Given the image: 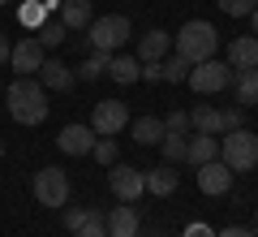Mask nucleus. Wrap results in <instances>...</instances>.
<instances>
[{
    "instance_id": "58836bf2",
    "label": "nucleus",
    "mask_w": 258,
    "mask_h": 237,
    "mask_svg": "<svg viewBox=\"0 0 258 237\" xmlns=\"http://www.w3.org/2000/svg\"><path fill=\"white\" fill-rule=\"evenodd\" d=\"M249 228H254V237H258V211H254V220H249Z\"/></svg>"
},
{
    "instance_id": "423d86ee",
    "label": "nucleus",
    "mask_w": 258,
    "mask_h": 237,
    "mask_svg": "<svg viewBox=\"0 0 258 237\" xmlns=\"http://www.w3.org/2000/svg\"><path fill=\"white\" fill-rule=\"evenodd\" d=\"M35 199L43 203V207H69V177L60 173V168H39L35 173Z\"/></svg>"
},
{
    "instance_id": "bb28decb",
    "label": "nucleus",
    "mask_w": 258,
    "mask_h": 237,
    "mask_svg": "<svg viewBox=\"0 0 258 237\" xmlns=\"http://www.w3.org/2000/svg\"><path fill=\"white\" fill-rule=\"evenodd\" d=\"M189 69L194 65L185 61V56H164V82H189Z\"/></svg>"
},
{
    "instance_id": "473e14b6",
    "label": "nucleus",
    "mask_w": 258,
    "mask_h": 237,
    "mask_svg": "<svg viewBox=\"0 0 258 237\" xmlns=\"http://www.w3.org/2000/svg\"><path fill=\"white\" fill-rule=\"evenodd\" d=\"M220 121H224V134L245 125V108H220Z\"/></svg>"
},
{
    "instance_id": "ea45409f",
    "label": "nucleus",
    "mask_w": 258,
    "mask_h": 237,
    "mask_svg": "<svg viewBox=\"0 0 258 237\" xmlns=\"http://www.w3.org/2000/svg\"><path fill=\"white\" fill-rule=\"evenodd\" d=\"M47 5H56V9H60V0H47Z\"/></svg>"
},
{
    "instance_id": "4c0bfd02",
    "label": "nucleus",
    "mask_w": 258,
    "mask_h": 237,
    "mask_svg": "<svg viewBox=\"0 0 258 237\" xmlns=\"http://www.w3.org/2000/svg\"><path fill=\"white\" fill-rule=\"evenodd\" d=\"M249 26H254V35H258V9H254V13H249Z\"/></svg>"
},
{
    "instance_id": "cd10ccee",
    "label": "nucleus",
    "mask_w": 258,
    "mask_h": 237,
    "mask_svg": "<svg viewBox=\"0 0 258 237\" xmlns=\"http://www.w3.org/2000/svg\"><path fill=\"white\" fill-rule=\"evenodd\" d=\"M91 155L99 160V164L112 168V164L120 160V147H116V138H95V151H91Z\"/></svg>"
},
{
    "instance_id": "c756f323",
    "label": "nucleus",
    "mask_w": 258,
    "mask_h": 237,
    "mask_svg": "<svg viewBox=\"0 0 258 237\" xmlns=\"http://www.w3.org/2000/svg\"><path fill=\"white\" fill-rule=\"evenodd\" d=\"M74 237H112V233H108V220H103L99 211H91V220H86V224L78 228Z\"/></svg>"
},
{
    "instance_id": "79ce46f5",
    "label": "nucleus",
    "mask_w": 258,
    "mask_h": 237,
    "mask_svg": "<svg viewBox=\"0 0 258 237\" xmlns=\"http://www.w3.org/2000/svg\"><path fill=\"white\" fill-rule=\"evenodd\" d=\"M0 5H13V0H0Z\"/></svg>"
},
{
    "instance_id": "9d476101",
    "label": "nucleus",
    "mask_w": 258,
    "mask_h": 237,
    "mask_svg": "<svg viewBox=\"0 0 258 237\" xmlns=\"http://www.w3.org/2000/svg\"><path fill=\"white\" fill-rule=\"evenodd\" d=\"M232 168L224 164V160H211V164H198V190L203 194H211V199H220V194H228L232 190Z\"/></svg>"
},
{
    "instance_id": "4be33fe9",
    "label": "nucleus",
    "mask_w": 258,
    "mask_h": 237,
    "mask_svg": "<svg viewBox=\"0 0 258 237\" xmlns=\"http://www.w3.org/2000/svg\"><path fill=\"white\" fill-rule=\"evenodd\" d=\"M189 125L198 129V134H224V121H220V108H211V104H198V108L189 112Z\"/></svg>"
},
{
    "instance_id": "ddd939ff",
    "label": "nucleus",
    "mask_w": 258,
    "mask_h": 237,
    "mask_svg": "<svg viewBox=\"0 0 258 237\" xmlns=\"http://www.w3.org/2000/svg\"><path fill=\"white\" fill-rule=\"evenodd\" d=\"M138 56L142 65L147 61H164V56H172V35H168V30H147V35L138 39Z\"/></svg>"
},
{
    "instance_id": "0eeeda50",
    "label": "nucleus",
    "mask_w": 258,
    "mask_h": 237,
    "mask_svg": "<svg viewBox=\"0 0 258 237\" xmlns=\"http://www.w3.org/2000/svg\"><path fill=\"white\" fill-rule=\"evenodd\" d=\"M129 125V108L120 100H99L95 104V112H91V129L99 138H116L120 129Z\"/></svg>"
},
{
    "instance_id": "20e7f679",
    "label": "nucleus",
    "mask_w": 258,
    "mask_h": 237,
    "mask_svg": "<svg viewBox=\"0 0 258 237\" xmlns=\"http://www.w3.org/2000/svg\"><path fill=\"white\" fill-rule=\"evenodd\" d=\"M129 18L125 13H108V18H95L91 26H86V39H91V52H116V48L129 43Z\"/></svg>"
},
{
    "instance_id": "412c9836",
    "label": "nucleus",
    "mask_w": 258,
    "mask_h": 237,
    "mask_svg": "<svg viewBox=\"0 0 258 237\" xmlns=\"http://www.w3.org/2000/svg\"><path fill=\"white\" fill-rule=\"evenodd\" d=\"M232 91H237V104H258V69H232Z\"/></svg>"
},
{
    "instance_id": "a19ab883",
    "label": "nucleus",
    "mask_w": 258,
    "mask_h": 237,
    "mask_svg": "<svg viewBox=\"0 0 258 237\" xmlns=\"http://www.w3.org/2000/svg\"><path fill=\"white\" fill-rule=\"evenodd\" d=\"M0 160H5V143H0Z\"/></svg>"
},
{
    "instance_id": "6ab92c4d",
    "label": "nucleus",
    "mask_w": 258,
    "mask_h": 237,
    "mask_svg": "<svg viewBox=\"0 0 258 237\" xmlns=\"http://www.w3.org/2000/svg\"><path fill=\"white\" fill-rule=\"evenodd\" d=\"M108 78H112V82H120V86H134L142 78V61H138V56H112Z\"/></svg>"
},
{
    "instance_id": "c9c22d12",
    "label": "nucleus",
    "mask_w": 258,
    "mask_h": 237,
    "mask_svg": "<svg viewBox=\"0 0 258 237\" xmlns=\"http://www.w3.org/2000/svg\"><path fill=\"white\" fill-rule=\"evenodd\" d=\"M9 52H13V43H9V35L0 30V65H9Z\"/></svg>"
},
{
    "instance_id": "4468645a",
    "label": "nucleus",
    "mask_w": 258,
    "mask_h": 237,
    "mask_svg": "<svg viewBox=\"0 0 258 237\" xmlns=\"http://www.w3.org/2000/svg\"><path fill=\"white\" fill-rule=\"evenodd\" d=\"M228 65L232 69H258V35H241L228 43Z\"/></svg>"
},
{
    "instance_id": "c85d7f7f",
    "label": "nucleus",
    "mask_w": 258,
    "mask_h": 237,
    "mask_svg": "<svg viewBox=\"0 0 258 237\" xmlns=\"http://www.w3.org/2000/svg\"><path fill=\"white\" fill-rule=\"evenodd\" d=\"M220 5V13H228V18H249V13L258 9V0H215Z\"/></svg>"
},
{
    "instance_id": "f704fd0d",
    "label": "nucleus",
    "mask_w": 258,
    "mask_h": 237,
    "mask_svg": "<svg viewBox=\"0 0 258 237\" xmlns=\"http://www.w3.org/2000/svg\"><path fill=\"white\" fill-rule=\"evenodd\" d=\"M215 237H254V228L249 224H228V228H220Z\"/></svg>"
},
{
    "instance_id": "6e6552de",
    "label": "nucleus",
    "mask_w": 258,
    "mask_h": 237,
    "mask_svg": "<svg viewBox=\"0 0 258 237\" xmlns=\"http://www.w3.org/2000/svg\"><path fill=\"white\" fill-rule=\"evenodd\" d=\"M108 185L116 194V203H138V194H147V173L142 168H129V164H112Z\"/></svg>"
},
{
    "instance_id": "f257e3e1",
    "label": "nucleus",
    "mask_w": 258,
    "mask_h": 237,
    "mask_svg": "<svg viewBox=\"0 0 258 237\" xmlns=\"http://www.w3.org/2000/svg\"><path fill=\"white\" fill-rule=\"evenodd\" d=\"M5 108H9V117L18 125H43L52 104H47L43 82H35V78H13V86L5 91Z\"/></svg>"
},
{
    "instance_id": "f03ea898",
    "label": "nucleus",
    "mask_w": 258,
    "mask_h": 237,
    "mask_svg": "<svg viewBox=\"0 0 258 237\" xmlns=\"http://www.w3.org/2000/svg\"><path fill=\"white\" fill-rule=\"evenodd\" d=\"M172 48H176V56H185L189 65H203V61H211V56H215L220 35H215L211 22H185V26L172 35Z\"/></svg>"
},
{
    "instance_id": "dca6fc26",
    "label": "nucleus",
    "mask_w": 258,
    "mask_h": 237,
    "mask_svg": "<svg viewBox=\"0 0 258 237\" xmlns=\"http://www.w3.org/2000/svg\"><path fill=\"white\" fill-rule=\"evenodd\" d=\"M138 211H134V203H120V207H112L108 216V233L112 237H138Z\"/></svg>"
},
{
    "instance_id": "e433bc0d",
    "label": "nucleus",
    "mask_w": 258,
    "mask_h": 237,
    "mask_svg": "<svg viewBox=\"0 0 258 237\" xmlns=\"http://www.w3.org/2000/svg\"><path fill=\"white\" fill-rule=\"evenodd\" d=\"M185 237H215V233L207 224H189V228H185Z\"/></svg>"
},
{
    "instance_id": "f8f14e48",
    "label": "nucleus",
    "mask_w": 258,
    "mask_h": 237,
    "mask_svg": "<svg viewBox=\"0 0 258 237\" xmlns=\"http://www.w3.org/2000/svg\"><path fill=\"white\" fill-rule=\"evenodd\" d=\"M95 129L91 125H64L60 134H56V147H60L64 155H91L95 151Z\"/></svg>"
},
{
    "instance_id": "1a4fd4ad",
    "label": "nucleus",
    "mask_w": 258,
    "mask_h": 237,
    "mask_svg": "<svg viewBox=\"0 0 258 237\" xmlns=\"http://www.w3.org/2000/svg\"><path fill=\"white\" fill-rule=\"evenodd\" d=\"M47 48L39 43V39H22V43H13V52H9V69L18 73V78H35L39 73V65L47 61Z\"/></svg>"
},
{
    "instance_id": "2eb2a0df",
    "label": "nucleus",
    "mask_w": 258,
    "mask_h": 237,
    "mask_svg": "<svg viewBox=\"0 0 258 237\" xmlns=\"http://www.w3.org/2000/svg\"><path fill=\"white\" fill-rule=\"evenodd\" d=\"M56 13H60V22H64L69 30H86V26L95 22L91 0H60V9H56Z\"/></svg>"
},
{
    "instance_id": "39448f33",
    "label": "nucleus",
    "mask_w": 258,
    "mask_h": 237,
    "mask_svg": "<svg viewBox=\"0 0 258 237\" xmlns=\"http://www.w3.org/2000/svg\"><path fill=\"white\" fill-rule=\"evenodd\" d=\"M228 82H232V65H228V61H215V56L189 69V86H194L198 95H220Z\"/></svg>"
},
{
    "instance_id": "f3484780",
    "label": "nucleus",
    "mask_w": 258,
    "mask_h": 237,
    "mask_svg": "<svg viewBox=\"0 0 258 237\" xmlns=\"http://www.w3.org/2000/svg\"><path fill=\"white\" fill-rule=\"evenodd\" d=\"M176 185H181V177H176L172 164H159L147 173V194H155V199H168V194H176Z\"/></svg>"
},
{
    "instance_id": "aec40b11",
    "label": "nucleus",
    "mask_w": 258,
    "mask_h": 237,
    "mask_svg": "<svg viewBox=\"0 0 258 237\" xmlns=\"http://www.w3.org/2000/svg\"><path fill=\"white\" fill-rule=\"evenodd\" d=\"M185 160H189V164H211V160H220V138H215V134H198V138H189V151H185Z\"/></svg>"
},
{
    "instance_id": "a211bd4d",
    "label": "nucleus",
    "mask_w": 258,
    "mask_h": 237,
    "mask_svg": "<svg viewBox=\"0 0 258 237\" xmlns=\"http://www.w3.org/2000/svg\"><path fill=\"white\" fill-rule=\"evenodd\" d=\"M129 134H134V143H138V147H159L168 129H164V121H159V117H138Z\"/></svg>"
},
{
    "instance_id": "a878e982",
    "label": "nucleus",
    "mask_w": 258,
    "mask_h": 237,
    "mask_svg": "<svg viewBox=\"0 0 258 237\" xmlns=\"http://www.w3.org/2000/svg\"><path fill=\"white\" fill-rule=\"evenodd\" d=\"M164 164H181L185 151H189V134H164Z\"/></svg>"
},
{
    "instance_id": "7ed1b4c3",
    "label": "nucleus",
    "mask_w": 258,
    "mask_h": 237,
    "mask_svg": "<svg viewBox=\"0 0 258 237\" xmlns=\"http://www.w3.org/2000/svg\"><path fill=\"white\" fill-rule=\"evenodd\" d=\"M220 160L232 173H254L258 168V134H249L245 125L232 129V134H220Z\"/></svg>"
},
{
    "instance_id": "72a5a7b5",
    "label": "nucleus",
    "mask_w": 258,
    "mask_h": 237,
    "mask_svg": "<svg viewBox=\"0 0 258 237\" xmlns=\"http://www.w3.org/2000/svg\"><path fill=\"white\" fill-rule=\"evenodd\" d=\"M142 78L147 82H164V61H147L142 65Z\"/></svg>"
},
{
    "instance_id": "b1692460",
    "label": "nucleus",
    "mask_w": 258,
    "mask_h": 237,
    "mask_svg": "<svg viewBox=\"0 0 258 237\" xmlns=\"http://www.w3.org/2000/svg\"><path fill=\"white\" fill-rule=\"evenodd\" d=\"M108 65H112L108 52H91L82 65H74V73H78V82H95V78H103V73H108Z\"/></svg>"
},
{
    "instance_id": "5701e85b",
    "label": "nucleus",
    "mask_w": 258,
    "mask_h": 237,
    "mask_svg": "<svg viewBox=\"0 0 258 237\" xmlns=\"http://www.w3.org/2000/svg\"><path fill=\"white\" fill-rule=\"evenodd\" d=\"M52 13H56V5H47V0H30V5H22V9H18V18H22V26H26V30H39Z\"/></svg>"
},
{
    "instance_id": "7c9ffc66",
    "label": "nucleus",
    "mask_w": 258,
    "mask_h": 237,
    "mask_svg": "<svg viewBox=\"0 0 258 237\" xmlns=\"http://www.w3.org/2000/svg\"><path fill=\"white\" fill-rule=\"evenodd\" d=\"M91 211H95V207H64V216H60V220H64V228H69V233H78V228L91 220Z\"/></svg>"
},
{
    "instance_id": "9b49d317",
    "label": "nucleus",
    "mask_w": 258,
    "mask_h": 237,
    "mask_svg": "<svg viewBox=\"0 0 258 237\" xmlns=\"http://www.w3.org/2000/svg\"><path fill=\"white\" fill-rule=\"evenodd\" d=\"M39 82H43V91H69V86L78 82V73H74V65H64L60 56H47L43 65H39V73H35Z\"/></svg>"
},
{
    "instance_id": "393cba45",
    "label": "nucleus",
    "mask_w": 258,
    "mask_h": 237,
    "mask_svg": "<svg viewBox=\"0 0 258 237\" xmlns=\"http://www.w3.org/2000/svg\"><path fill=\"white\" fill-rule=\"evenodd\" d=\"M35 39H39V43H43V48H60L64 39H69V26H64V22H60V13H52V18H47L43 26L35 30Z\"/></svg>"
},
{
    "instance_id": "2f4dec72",
    "label": "nucleus",
    "mask_w": 258,
    "mask_h": 237,
    "mask_svg": "<svg viewBox=\"0 0 258 237\" xmlns=\"http://www.w3.org/2000/svg\"><path fill=\"white\" fill-rule=\"evenodd\" d=\"M164 129H168V134H189V112H168V117H164Z\"/></svg>"
}]
</instances>
